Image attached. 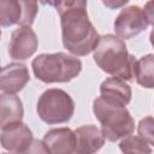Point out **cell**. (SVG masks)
I'll return each instance as SVG.
<instances>
[{
	"mask_svg": "<svg viewBox=\"0 0 154 154\" xmlns=\"http://www.w3.org/2000/svg\"><path fill=\"white\" fill-rule=\"evenodd\" d=\"M93 58L103 72L128 82L134 81L136 59L132 54H129L124 40L117 35L107 34L100 36L99 42L93 49Z\"/></svg>",
	"mask_w": 154,
	"mask_h": 154,
	"instance_id": "6da1fadb",
	"label": "cell"
},
{
	"mask_svg": "<svg viewBox=\"0 0 154 154\" xmlns=\"http://www.w3.org/2000/svg\"><path fill=\"white\" fill-rule=\"evenodd\" d=\"M61 40L64 47L76 57L93 52L100 35L88 17L87 10L70 11L60 16Z\"/></svg>",
	"mask_w": 154,
	"mask_h": 154,
	"instance_id": "7a4b0ae2",
	"label": "cell"
},
{
	"mask_svg": "<svg viewBox=\"0 0 154 154\" xmlns=\"http://www.w3.org/2000/svg\"><path fill=\"white\" fill-rule=\"evenodd\" d=\"M35 77L43 83H66L82 71V61L67 53H42L31 63Z\"/></svg>",
	"mask_w": 154,
	"mask_h": 154,
	"instance_id": "3957f363",
	"label": "cell"
},
{
	"mask_svg": "<svg viewBox=\"0 0 154 154\" xmlns=\"http://www.w3.org/2000/svg\"><path fill=\"white\" fill-rule=\"evenodd\" d=\"M93 112L101 124L105 140L109 142H117L135 130V120L125 106L112 103L99 96L93 102Z\"/></svg>",
	"mask_w": 154,
	"mask_h": 154,
	"instance_id": "277c9868",
	"label": "cell"
},
{
	"mask_svg": "<svg viewBox=\"0 0 154 154\" xmlns=\"http://www.w3.org/2000/svg\"><path fill=\"white\" fill-rule=\"evenodd\" d=\"M36 112L38 118L46 124H64L71 120L75 113V102L65 90L51 88L45 90L38 97Z\"/></svg>",
	"mask_w": 154,
	"mask_h": 154,
	"instance_id": "5b68a950",
	"label": "cell"
},
{
	"mask_svg": "<svg viewBox=\"0 0 154 154\" xmlns=\"http://www.w3.org/2000/svg\"><path fill=\"white\" fill-rule=\"evenodd\" d=\"M150 25L152 23L143 10L136 5H131L122 10L113 23L116 35L122 40L132 38Z\"/></svg>",
	"mask_w": 154,
	"mask_h": 154,
	"instance_id": "8992f818",
	"label": "cell"
},
{
	"mask_svg": "<svg viewBox=\"0 0 154 154\" xmlns=\"http://www.w3.org/2000/svg\"><path fill=\"white\" fill-rule=\"evenodd\" d=\"M34 141L29 126L22 122L10 124L1 129L0 144L11 153H28Z\"/></svg>",
	"mask_w": 154,
	"mask_h": 154,
	"instance_id": "52a82bcc",
	"label": "cell"
},
{
	"mask_svg": "<svg viewBox=\"0 0 154 154\" xmlns=\"http://www.w3.org/2000/svg\"><path fill=\"white\" fill-rule=\"evenodd\" d=\"M38 47L36 32L30 26H19L11 34L8 43V55L13 60L29 59Z\"/></svg>",
	"mask_w": 154,
	"mask_h": 154,
	"instance_id": "ba28073f",
	"label": "cell"
},
{
	"mask_svg": "<svg viewBox=\"0 0 154 154\" xmlns=\"http://www.w3.org/2000/svg\"><path fill=\"white\" fill-rule=\"evenodd\" d=\"M29 81V70L22 63H11L0 69V91L17 94L24 89Z\"/></svg>",
	"mask_w": 154,
	"mask_h": 154,
	"instance_id": "9c48e42d",
	"label": "cell"
},
{
	"mask_svg": "<svg viewBox=\"0 0 154 154\" xmlns=\"http://www.w3.org/2000/svg\"><path fill=\"white\" fill-rule=\"evenodd\" d=\"M76 138V148L75 153L79 154H93L99 152L103 143L105 137L102 135L101 129L95 125H82L75 130Z\"/></svg>",
	"mask_w": 154,
	"mask_h": 154,
	"instance_id": "30bf717a",
	"label": "cell"
},
{
	"mask_svg": "<svg viewBox=\"0 0 154 154\" xmlns=\"http://www.w3.org/2000/svg\"><path fill=\"white\" fill-rule=\"evenodd\" d=\"M43 143L49 153L70 154L75 153L76 138L75 131L70 128H58L48 130L43 136Z\"/></svg>",
	"mask_w": 154,
	"mask_h": 154,
	"instance_id": "8fae6325",
	"label": "cell"
},
{
	"mask_svg": "<svg viewBox=\"0 0 154 154\" xmlns=\"http://www.w3.org/2000/svg\"><path fill=\"white\" fill-rule=\"evenodd\" d=\"M100 96L116 105L126 106L131 101V87L119 77L106 78L100 85Z\"/></svg>",
	"mask_w": 154,
	"mask_h": 154,
	"instance_id": "7c38bea8",
	"label": "cell"
},
{
	"mask_svg": "<svg viewBox=\"0 0 154 154\" xmlns=\"http://www.w3.org/2000/svg\"><path fill=\"white\" fill-rule=\"evenodd\" d=\"M24 108L22 100L16 94H0V129L22 122Z\"/></svg>",
	"mask_w": 154,
	"mask_h": 154,
	"instance_id": "4fadbf2b",
	"label": "cell"
},
{
	"mask_svg": "<svg viewBox=\"0 0 154 154\" xmlns=\"http://www.w3.org/2000/svg\"><path fill=\"white\" fill-rule=\"evenodd\" d=\"M134 79L143 88L152 89L154 87V55L152 53L135 61Z\"/></svg>",
	"mask_w": 154,
	"mask_h": 154,
	"instance_id": "5bb4252c",
	"label": "cell"
},
{
	"mask_svg": "<svg viewBox=\"0 0 154 154\" xmlns=\"http://www.w3.org/2000/svg\"><path fill=\"white\" fill-rule=\"evenodd\" d=\"M20 18V5L18 0H0V26L18 24Z\"/></svg>",
	"mask_w": 154,
	"mask_h": 154,
	"instance_id": "9a60e30c",
	"label": "cell"
},
{
	"mask_svg": "<svg viewBox=\"0 0 154 154\" xmlns=\"http://www.w3.org/2000/svg\"><path fill=\"white\" fill-rule=\"evenodd\" d=\"M119 148L123 153H152L150 144L140 136L128 135L122 138Z\"/></svg>",
	"mask_w": 154,
	"mask_h": 154,
	"instance_id": "2e32d148",
	"label": "cell"
},
{
	"mask_svg": "<svg viewBox=\"0 0 154 154\" xmlns=\"http://www.w3.org/2000/svg\"><path fill=\"white\" fill-rule=\"evenodd\" d=\"M20 5V18L18 25L31 26L38 12L37 0H18Z\"/></svg>",
	"mask_w": 154,
	"mask_h": 154,
	"instance_id": "e0dca14e",
	"label": "cell"
},
{
	"mask_svg": "<svg viewBox=\"0 0 154 154\" xmlns=\"http://www.w3.org/2000/svg\"><path fill=\"white\" fill-rule=\"evenodd\" d=\"M54 7L60 17L70 11L87 10V0H55Z\"/></svg>",
	"mask_w": 154,
	"mask_h": 154,
	"instance_id": "ac0fdd59",
	"label": "cell"
},
{
	"mask_svg": "<svg viewBox=\"0 0 154 154\" xmlns=\"http://www.w3.org/2000/svg\"><path fill=\"white\" fill-rule=\"evenodd\" d=\"M154 120L152 116H148L146 118H142L137 126V134L140 137H142L144 141H147L150 146L154 144Z\"/></svg>",
	"mask_w": 154,
	"mask_h": 154,
	"instance_id": "d6986e66",
	"label": "cell"
},
{
	"mask_svg": "<svg viewBox=\"0 0 154 154\" xmlns=\"http://www.w3.org/2000/svg\"><path fill=\"white\" fill-rule=\"evenodd\" d=\"M101 1L107 8H111V10L120 8L129 2V0H101Z\"/></svg>",
	"mask_w": 154,
	"mask_h": 154,
	"instance_id": "ffe728a7",
	"label": "cell"
},
{
	"mask_svg": "<svg viewBox=\"0 0 154 154\" xmlns=\"http://www.w3.org/2000/svg\"><path fill=\"white\" fill-rule=\"evenodd\" d=\"M152 5H153V2H152V1H148V2L144 5V7H143L142 10H143V12L146 13L147 18L149 19V22L153 24V8H152Z\"/></svg>",
	"mask_w": 154,
	"mask_h": 154,
	"instance_id": "44dd1931",
	"label": "cell"
},
{
	"mask_svg": "<svg viewBox=\"0 0 154 154\" xmlns=\"http://www.w3.org/2000/svg\"><path fill=\"white\" fill-rule=\"evenodd\" d=\"M42 5H48V6H54L55 0H38Z\"/></svg>",
	"mask_w": 154,
	"mask_h": 154,
	"instance_id": "7402d4cb",
	"label": "cell"
},
{
	"mask_svg": "<svg viewBox=\"0 0 154 154\" xmlns=\"http://www.w3.org/2000/svg\"><path fill=\"white\" fill-rule=\"evenodd\" d=\"M0 38H1V29H0Z\"/></svg>",
	"mask_w": 154,
	"mask_h": 154,
	"instance_id": "603a6c76",
	"label": "cell"
}]
</instances>
